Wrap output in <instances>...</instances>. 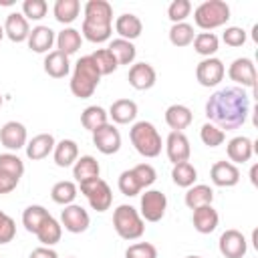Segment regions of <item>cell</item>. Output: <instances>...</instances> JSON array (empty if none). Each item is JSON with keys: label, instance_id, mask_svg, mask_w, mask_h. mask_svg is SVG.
<instances>
[{"label": "cell", "instance_id": "db71d44e", "mask_svg": "<svg viewBox=\"0 0 258 258\" xmlns=\"http://www.w3.org/2000/svg\"><path fill=\"white\" fill-rule=\"evenodd\" d=\"M0 4H2V6H10L12 2H10V0H0Z\"/></svg>", "mask_w": 258, "mask_h": 258}, {"label": "cell", "instance_id": "7bdbcfd3", "mask_svg": "<svg viewBox=\"0 0 258 258\" xmlns=\"http://www.w3.org/2000/svg\"><path fill=\"white\" fill-rule=\"evenodd\" d=\"M48 12V4L44 0H24L22 2V16L26 20H42Z\"/></svg>", "mask_w": 258, "mask_h": 258}, {"label": "cell", "instance_id": "8992f818", "mask_svg": "<svg viewBox=\"0 0 258 258\" xmlns=\"http://www.w3.org/2000/svg\"><path fill=\"white\" fill-rule=\"evenodd\" d=\"M81 187V194L87 198L89 206L95 210V212H107L113 204V194H111V187L105 179L101 177H95V179H89V181H83L79 183Z\"/></svg>", "mask_w": 258, "mask_h": 258}, {"label": "cell", "instance_id": "d6986e66", "mask_svg": "<svg viewBox=\"0 0 258 258\" xmlns=\"http://www.w3.org/2000/svg\"><path fill=\"white\" fill-rule=\"evenodd\" d=\"M226 153H228V159L230 163H246L250 161L252 153H254V141L246 135H238V137H232L226 145Z\"/></svg>", "mask_w": 258, "mask_h": 258}, {"label": "cell", "instance_id": "f5cc1de1", "mask_svg": "<svg viewBox=\"0 0 258 258\" xmlns=\"http://www.w3.org/2000/svg\"><path fill=\"white\" fill-rule=\"evenodd\" d=\"M256 173H258V165H252V169H250V181H252V185H256Z\"/></svg>", "mask_w": 258, "mask_h": 258}, {"label": "cell", "instance_id": "f546056e", "mask_svg": "<svg viewBox=\"0 0 258 258\" xmlns=\"http://www.w3.org/2000/svg\"><path fill=\"white\" fill-rule=\"evenodd\" d=\"M183 202H185V206L189 210H196V208H202V206H212L214 189L210 185H206V183H194L191 187H187Z\"/></svg>", "mask_w": 258, "mask_h": 258}, {"label": "cell", "instance_id": "4316f807", "mask_svg": "<svg viewBox=\"0 0 258 258\" xmlns=\"http://www.w3.org/2000/svg\"><path fill=\"white\" fill-rule=\"evenodd\" d=\"M52 159L58 167H71L79 159V145L73 139H60L52 149Z\"/></svg>", "mask_w": 258, "mask_h": 258}, {"label": "cell", "instance_id": "ee69618b", "mask_svg": "<svg viewBox=\"0 0 258 258\" xmlns=\"http://www.w3.org/2000/svg\"><path fill=\"white\" fill-rule=\"evenodd\" d=\"M117 185H119V191L123 196H127V198H133V196H137L141 191V185H139V181H137V177H135V173L131 169L121 171Z\"/></svg>", "mask_w": 258, "mask_h": 258}, {"label": "cell", "instance_id": "6da1fadb", "mask_svg": "<svg viewBox=\"0 0 258 258\" xmlns=\"http://www.w3.org/2000/svg\"><path fill=\"white\" fill-rule=\"evenodd\" d=\"M250 113V95L240 87H226L206 101V117L224 133L240 129Z\"/></svg>", "mask_w": 258, "mask_h": 258}, {"label": "cell", "instance_id": "74e56055", "mask_svg": "<svg viewBox=\"0 0 258 258\" xmlns=\"http://www.w3.org/2000/svg\"><path fill=\"white\" fill-rule=\"evenodd\" d=\"M48 210L44 206H38V204H32L28 206L24 212H22V226L26 228V232L30 234H36V230L40 228V224L48 218Z\"/></svg>", "mask_w": 258, "mask_h": 258}, {"label": "cell", "instance_id": "e575fe53", "mask_svg": "<svg viewBox=\"0 0 258 258\" xmlns=\"http://www.w3.org/2000/svg\"><path fill=\"white\" fill-rule=\"evenodd\" d=\"M81 123H83V127L87 129V131H97L99 127H103L105 123H109V115H107V111L103 109V107H99V105H89L83 113H81Z\"/></svg>", "mask_w": 258, "mask_h": 258}, {"label": "cell", "instance_id": "bcb514c9", "mask_svg": "<svg viewBox=\"0 0 258 258\" xmlns=\"http://www.w3.org/2000/svg\"><path fill=\"white\" fill-rule=\"evenodd\" d=\"M131 171L135 173V177H137L141 189L153 185L155 179H157V171H155V167H153L151 163H137L135 167H131Z\"/></svg>", "mask_w": 258, "mask_h": 258}, {"label": "cell", "instance_id": "7c38bea8", "mask_svg": "<svg viewBox=\"0 0 258 258\" xmlns=\"http://www.w3.org/2000/svg\"><path fill=\"white\" fill-rule=\"evenodd\" d=\"M218 248H220V254L224 258H242L248 250V244H246V238L240 230H226L222 232L220 240H218Z\"/></svg>", "mask_w": 258, "mask_h": 258}, {"label": "cell", "instance_id": "11a10c76", "mask_svg": "<svg viewBox=\"0 0 258 258\" xmlns=\"http://www.w3.org/2000/svg\"><path fill=\"white\" fill-rule=\"evenodd\" d=\"M4 38V26H0V40Z\"/></svg>", "mask_w": 258, "mask_h": 258}, {"label": "cell", "instance_id": "5bb4252c", "mask_svg": "<svg viewBox=\"0 0 258 258\" xmlns=\"http://www.w3.org/2000/svg\"><path fill=\"white\" fill-rule=\"evenodd\" d=\"M83 22L99 24V26H113V6L107 0H89L83 8Z\"/></svg>", "mask_w": 258, "mask_h": 258}, {"label": "cell", "instance_id": "9a60e30c", "mask_svg": "<svg viewBox=\"0 0 258 258\" xmlns=\"http://www.w3.org/2000/svg\"><path fill=\"white\" fill-rule=\"evenodd\" d=\"M165 153L167 159L175 165L181 161H189L191 155V147H189V139L185 137L183 131H171L165 139Z\"/></svg>", "mask_w": 258, "mask_h": 258}, {"label": "cell", "instance_id": "2e32d148", "mask_svg": "<svg viewBox=\"0 0 258 258\" xmlns=\"http://www.w3.org/2000/svg\"><path fill=\"white\" fill-rule=\"evenodd\" d=\"M127 81H129V85H131L133 89H137V91H147V89H151V87L155 85L157 73H155V69H153L149 62H135V64H131V69H129Z\"/></svg>", "mask_w": 258, "mask_h": 258}, {"label": "cell", "instance_id": "cb8c5ba5", "mask_svg": "<svg viewBox=\"0 0 258 258\" xmlns=\"http://www.w3.org/2000/svg\"><path fill=\"white\" fill-rule=\"evenodd\" d=\"M191 121H194L191 109L181 103H173L165 109V123L171 131H183L185 127L191 125Z\"/></svg>", "mask_w": 258, "mask_h": 258}, {"label": "cell", "instance_id": "c3c4849f", "mask_svg": "<svg viewBox=\"0 0 258 258\" xmlns=\"http://www.w3.org/2000/svg\"><path fill=\"white\" fill-rule=\"evenodd\" d=\"M14 236H16V222L6 212L0 210V244L12 242Z\"/></svg>", "mask_w": 258, "mask_h": 258}, {"label": "cell", "instance_id": "9f6ffc18", "mask_svg": "<svg viewBox=\"0 0 258 258\" xmlns=\"http://www.w3.org/2000/svg\"><path fill=\"white\" fill-rule=\"evenodd\" d=\"M185 258H202V256H196V254H191V256H185Z\"/></svg>", "mask_w": 258, "mask_h": 258}, {"label": "cell", "instance_id": "f907efd6", "mask_svg": "<svg viewBox=\"0 0 258 258\" xmlns=\"http://www.w3.org/2000/svg\"><path fill=\"white\" fill-rule=\"evenodd\" d=\"M20 179L12 177V175H6V173H0V194H10L12 189H16Z\"/></svg>", "mask_w": 258, "mask_h": 258}, {"label": "cell", "instance_id": "277c9868", "mask_svg": "<svg viewBox=\"0 0 258 258\" xmlns=\"http://www.w3.org/2000/svg\"><path fill=\"white\" fill-rule=\"evenodd\" d=\"M230 20V6L224 0H206L194 10V22L204 32L224 26Z\"/></svg>", "mask_w": 258, "mask_h": 258}, {"label": "cell", "instance_id": "7a4b0ae2", "mask_svg": "<svg viewBox=\"0 0 258 258\" xmlns=\"http://www.w3.org/2000/svg\"><path fill=\"white\" fill-rule=\"evenodd\" d=\"M99 81H101V73H99L95 60L91 58V54H87L75 62L69 87H71V93L75 97L89 99V97H93L95 89L99 87Z\"/></svg>", "mask_w": 258, "mask_h": 258}, {"label": "cell", "instance_id": "8fae6325", "mask_svg": "<svg viewBox=\"0 0 258 258\" xmlns=\"http://www.w3.org/2000/svg\"><path fill=\"white\" fill-rule=\"evenodd\" d=\"M93 145L103 155H113L121 149V133L113 123H105L97 131H93Z\"/></svg>", "mask_w": 258, "mask_h": 258}, {"label": "cell", "instance_id": "d4e9b609", "mask_svg": "<svg viewBox=\"0 0 258 258\" xmlns=\"http://www.w3.org/2000/svg\"><path fill=\"white\" fill-rule=\"evenodd\" d=\"M191 212H194L191 214V224L200 234H212L218 228L220 216L214 210V206H202V208H196Z\"/></svg>", "mask_w": 258, "mask_h": 258}, {"label": "cell", "instance_id": "f1b7e54d", "mask_svg": "<svg viewBox=\"0 0 258 258\" xmlns=\"http://www.w3.org/2000/svg\"><path fill=\"white\" fill-rule=\"evenodd\" d=\"M54 42H56V50H58V52L71 56V54H75V52L81 48L83 36H81V30H77V28H73V26H67V28H62V30L56 34V40H54Z\"/></svg>", "mask_w": 258, "mask_h": 258}, {"label": "cell", "instance_id": "8d00e7d4", "mask_svg": "<svg viewBox=\"0 0 258 258\" xmlns=\"http://www.w3.org/2000/svg\"><path fill=\"white\" fill-rule=\"evenodd\" d=\"M171 179H173L175 185L187 189V187H191V185L196 183V179H198V169H196L189 161L175 163V165L171 167Z\"/></svg>", "mask_w": 258, "mask_h": 258}, {"label": "cell", "instance_id": "816d5d0a", "mask_svg": "<svg viewBox=\"0 0 258 258\" xmlns=\"http://www.w3.org/2000/svg\"><path fill=\"white\" fill-rule=\"evenodd\" d=\"M28 258H58V254L52 248H48V246H38V248H34L30 252Z\"/></svg>", "mask_w": 258, "mask_h": 258}, {"label": "cell", "instance_id": "4fadbf2b", "mask_svg": "<svg viewBox=\"0 0 258 258\" xmlns=\"http://www.w3.org/2000/svg\"><path fill=\"white\" fill-rule=\"evenodd\" d=\"M0 143L8 151H18V149L26 147V143H28L26 127L20 121H6L0 127Z\"/></svg>", "mask_w": 258, "mask_h": 258}, {"label": "cell", "instance_id": "f35d334b", "mask_svg": "<svg viewBox=\"0 0 258 258\" xmlns=\"http://www.w3.org/2000/svg\"><path fill=\"white\" fill-rule=\"evenodd\" d=\"M194 26L187 24V22H177V24H171L169 28V42L173 46H187L194 42Z\"/></svg>", "mask_w": 258, "mask_h": 258}, {"label": "cell", "instance_id": "52a82bcc", "mask_svg": "<svg viewBox=\"0 0 258 258\" xmlns=\"http://www.w3.org/2000/svg\"><path fill=\"white\" fill-rule=\"evenodd\" d=\"M167 210V198L163 191L159 189H147L141 196L139 202V216L143 218V222H159L165 216Z\"/></svg>", "mask_w": 258, "mask_h": 258}, {"label": "cell", "instance_id": "e0dca14e", "mask_svg": "<svg viewBox=\"0 0 258 258\" xmlns=\"http://www.w3.org/2000/svg\"><path fill=\"white\" fill-rule=\"evenodd\" d=\"M210 179L218 187H234L240 181V169L230 161H216L210 169Z\"/></svg>", "mask_w": 258, "mask_h": 258}, {"label": "cell", "instance_id": "5b68a950", "mask_svg": "<svg viewBox=\"0 0 258 258\" xmlns=\"http://www.w3.org/2000/svg\"><path fill=\"white\" fill-rule=\"evenodd\" d=\"M113 228L119 234V238H123V240H137L145 232V222H143V218L139 216V212L133 206L121 204L113 212Z\"/></svg>", "mask_w": 258, "mask_h": 258}, {"label": "cell", "instance_id": "7402d4cb", "mask_svg": "<svg viewBox=\"0 0 258 258\" xmlns=\"http://www.w3.org/2000/svg\"><path fill=\"white\" fill-rule=\"evenodd\" d=\"M115 30H117L119 38L133 42L135 38L141 36V32H143V22H141L139 16H135V14H131V12H125V14L117 16V20H115Z\"/></svg>", "mask_w": 258, "mask_h": 258}, {"label": "cell", "instance_id": "836d02e7", "mask_svg": "<svg viewBox=\"0 0 258 258\" xmlns=\"http://www.w3.org/2000/svg\"><path fill=\"white\" fill-rule=\"evenodd\" d=\"M79 194V187L75 181H69V179H62V181H56L50 189V198L54 204L58 206H69V204H75V198Z\"/></svg>", "mask_w": 258, "mask_h": 258}, {"label": "cell", "instance_id": "9c48e42d", "mask_svg": "<svg viewBox=\"0 0 258 258\" xmlns=\"http://www.w3.org/2000/svg\"><path fill=\"white\" fill-rule=\"evenodd\" d=\"M228 77L240 87V89H254L256 85V64L248 56L234 58L228 67Z\"/></svg>", "mask_w": 258, "mask_h": 258}, {"label": "cell", "instance_id": "b9f144b4", "mask_svg": "<svg viewBox=\"0 0 258 258\" xmlns=\"http://www.w3.org/2000/svg\"><path fill=\"white\" fill-rule=\"evenodd\" d=\"M200 139H202V143L204 145H208V147H220L224 141H226V133L220 129V127H216L214 123H204L202 125V129H200Z\"/></svg>", "mask_w": 258, "mask_h": 258}, {"label": "cell", "instance_id": "f6af8a7d", "mask_svg": "<svg viewBox=\"0 0 258 258\" xmlns=\"http://www.w3.org/2000/svg\"><path fill=\"white\" fill-rule=\"evenodd\" d=\"M191 12V2L189 0H173L169 6H167V18L177 24V22H185V18L189 16Z\"/></svg>", "mask_w": 258, "mask_h": 258}, {"label": "cell", "instance_id": "60d3db41", "mask_svg": "<svg viewBox=\"0 0 258 258\" xmlns=\"http://www.w3.org/2000/svg\"><path fill=\"white\" fill-rule=\"evenodd\" d=\"M91 58L95 60V64H97L101 77H103V75H111V73H115L117 67H119L117 60H115V56L109 52V48H97V50L91 54Z\"/></svg>", "mask_w": 258, "mask_h": 258}, {"label": "cell", "instance_id": "ac0fdd59", "mask_svg": "<svg viewBox=\"0 0 258 258\" xmlns=\"http://www.w3.org/2000/svg\"><path fill=\"white\" fill-rule=\"evenodd\" d=\"M56 36H54V30L50 26H44V24H38L34 28H30V34H28V48L32 52H38V54H48L52 44H54Z\"/></svg>", "mask_w": 258, "mask_h": 258}, {"label": "cell", "instance_id": "681fc988", "mask_svg": "<svg viewBox=\"0 0 258 258\" xmlns=\"http://www.w3.org/2000/svg\"><path fill=\"white\" fill-rule=\"evenodd\" d=\"M222 40H224L228 46L238 48V46H242V44L246 42V30L240 28V26H228V28L224 30V34H222Z\"/></svg>", "mask_w": 258, "mask_h": 258}, {"label": "cell", "instance_id": "d6a6232c", "mask_svg": "<svg viewBox=\"0 0 258 258\" xmlns=\"http://www.w3.org/2000/svg\"><path fill=\"white\" fill-rule=\"evenodd\" d=\"M107 48H109V52L115 56V60H117L119 67H121V64H131V62L135 60V54H137L135 44L129 42V40H123V38H113Z\"/></svg>", "mask_w": 258, "mask_h": 258}, {"label": "cell", "instance_id": "1f68e13d", "mask_svg": "<svg viewBox=\"0 0 258 258\" xmlns=\"http://www.w3.org/2000/svg\"><path fill=\"white\" fill-rule=\"evenodd\" d=\"M54 20L60 24H71L81 14V2L79 0H56L52 6Z\"/></svg>", "mask_w": 258, "mask_h": 258}, {"label": "cell", "instance_id": "44dd1931", "mask_svg": "<svg viewBox=\"0 0 258 258\" xmlns=\"http://www.w3.org/2000/svg\"><path fill=\"white\" fill-rule=\"evenodd\" d=\"M54 145H56V141H54V137L50 133H38L26 143V147H24L26 149V157L32 159V161H40V159H44V157H48L52 153Z\"/></svg>", "mask_w": 258, "mask_h": 258}, {"label": "cell", "instance_id": "484cf974", "mask_svg": "<svg viewBox=\"0 0 258 258\" xmlns=\"http://www.w3.org/2000/svg\"><path fill=\"white\" fill-rule=\"evenodd\" d=\"M44 73L52 79H64L71 73V60L67 54L58 52V50H50L44 56Z\"/></svg>", "mask_w": 258, "mask_h": 258}, {"label": "cell", "instance_id": "83f0119b", "mask_svg": "<svg viewBox=\"0 0 258 258\" xmlns=\"http://www.w3.org/2000/svg\"><path fill=\"white\" fill-rule=\"evenodd\" d=\"M99 173H101V165L93 155H81L73 165V177L77 183L95 179L99 177Z\"/></svg>", "mask_w": 258, "mask_h": 258}, {"label": "cell", "instance_id": "ab89813d", "mask_svg": "<svg viewBox=\"0 0 258 258\" xmlns=\"http://www.w3.org/2000/svg\"><path fill=\"white\" fill-rule=\"evenodd\" d=\"M0 173H6V175H12V177L20 179L22 173H24V161L12 151L0 153Z\"/></svg>", "mask_w": 258, "mask_h": 258}, {"label": "cell", "instance_id": "3957f363", "mask_svg": "<svg viewBox=\"0 0 258 258\" xmlns=\"http://www.w3.org/2000/svg\"><path fill=\"white\" fill-rule=\"evenodd\" d=\"M129 139L135 147V151L143 157H157L161 153V147H163V141H161V135L159 131L155 129L153 123L149 121H137L131 125L129 129Z\"/></svg>", "mask_w": 258, "mask_h": 258}, {"label": "cell", "instance_id": "ba28073f", "mask_svg": "<svg viewBox=\"0 0 258 258\" xmlns=\"http://www.w3.org/2000/svg\"><path fill=\"white\" fill-rule=\"evenodd\" d=\"M226 75V67L218 56H210V58H202L196 67V79L202 87H216L222 83Z\"/></svg>", "mask_w": 258, "mask_h": 258}, {"label": "cell", "instance_id": "30bf717a", "mask_svg": "<svg viewBox=\"0 0 258 258\" xmlns=\"http://www.w3.org/2000/svg\"><path fill=\"white\" fill-rule=\"evenodd\" d=\"M60 226L71 234H83L91 226V216L83 206L69 204L60 212Z\"/></svg>", "mask_w": 258, "mask_h": 258}, {"label": "cell", "instance_id": "680465c9", "mask_svg": "<svg viewBox=\"0 0 258 258\" xmlns=\"http://www.w3.org/2000/svg\"><path fill=\"white\" fill-rule=\"evenodd\" d=\"M69 258H75V256H69Z\"/></svg>", "mask_w": 258, "mask_h": 258}, {"label": "cell", "instance_id": "603a6c76", "mask_svg": "<svg viewBox=\"0 0 258 258\" xmlns=\"http://www.w3.org/2000/svg\"><path fill=\"white\" fill-rule=\"evenodd\" d=\"M107 115L113 119V123L117 125H129L135 121L137 117V103L131 99H117L111 103Z\"/></svg>", "mask_w": 258, "mask_h": 258}, {"label": "cell", "instance_id": "7dc6e473", "mask_svg": "<svg viewBox=\"0 0 258 258\" xmlns=\"http://www.w3.org/2000/svg\"><path fill=\"white\" fill-rule=\"evenodd\" d=\"M125 258H157V248L149 242H137L125 250Z\"/></svg>", "mask_w": 258, "mask_h": 258}, {"label": "cell", "instance_id": "6f0895ef", "mask_svg": "<svg viewBox=\"0 0 258 258\" xmlns=\"http://www.w3.org/2000/svg\"><path fill=\"white\" fill-rule=\"evenodd\" d=\"M2 103H4V99H2V93H0V107H2Z\"/></svg>", "mask_w": 258, "mask_h": 258}, {"label": "cell", "instance_id": "d590c367", "mask_svg": "<svg viewBox=\"0 0 258 258\" xmlns=\"http://www.w3.org/2000/svg\"><path fill=\"white\" fill-rule=\"evenodd\" d=\"M194 50L200 54V56H204V58H210V56H214L216 52H218V48H220V38L214 34V32H200V34H196L194 36Z\"/></svg>", "mask_w": 258, "mask_h": 258}, {"label": "cell", "instance_id": "ffe728a7", "mask_svg": "<svg viewBox=\"0 0 258 258\" xmlns=\"http://www.w3.org/2000/svg\"><path fill=\"white\" fill-rule=\"evenodd\" d=\"M30 24L22 16V12H10L4 22V36H8L12 42H24L28 40Z\"/></svg>", "mask_w": 258, "mask_h": 258}, {"label": "cell", "instance_id": "4dcf8cb0", "mask_svg": "<svg viewBox=\"0 0 258 258\" xmlns=\"http://www.w3.org/2000/svg\"><path fill=\"white\" fill-rule=\"evenodd\" d=\"M36 238H38V242L42 244V246H54L56 242H60V236H62V226H60V222L56 220V218H52V216H48L42 224H40V228L36 230V234H34Z\"/></svg>", "mask_w": 258, "mask_h": 258}]
</instances>
